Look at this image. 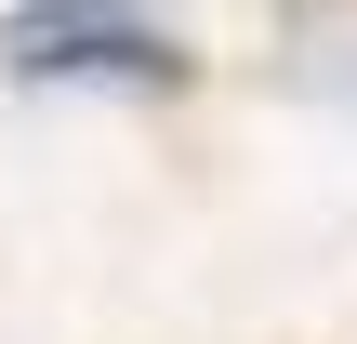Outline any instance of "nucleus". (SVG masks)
Instances as JSON below:
<instances>
[{
  "label": "nucleus",
  "instance_id": "f257e3e1",
  "mask_svg": "<svg viewBox=\"0 0 357 344\" xmlns=\"http://www.w3.org/2000/svg\"><path fill=\"white\" fill-rule=\"evenodd\" d=\"M13 80H146V93H172L185 53L132 0H26L13 13Z\"/></svg>",
  "mask_w": 357,
  "mask_h": 344
}]
</instances>
